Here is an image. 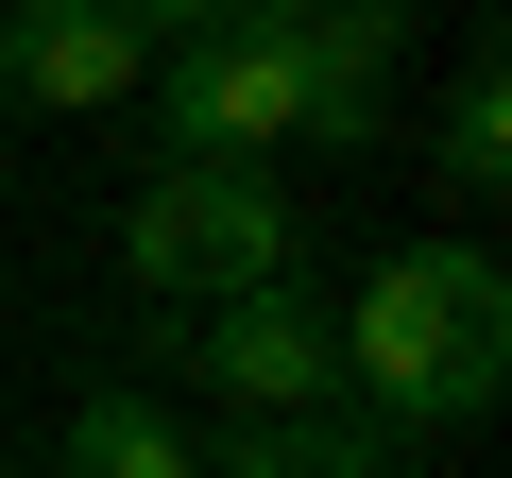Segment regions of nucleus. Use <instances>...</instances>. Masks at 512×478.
<instances>
[{
  "label": "nucleus",
  "mask_w": 512,
  "mask_h": 478,
  "mask_svg": "<svg viewBox=\"0 0 512 478\" xmlns=\"http://www.w3.org/2000/svg\"><path fill=\"white\" fill-rule=\"evenodd\" d=\"M325 342H342V410H359L376 444H393V427H461V410H495V376H512V274L478 257V239H393Z\"/></svg>",
  "instance_id": "1"
},
{
  "label": "nucleus",
  "mask_w": 512,
  "mask_h": 478,
  "mask_svg": "<svg viewBox=\"0 0 512 478\" xmlns=\"http://www.w3.org/2000/svg\"><path fill=\"white\" fill-rule=\"evenodd\" d=\"M154 120H171V171H256L274 137H308L291 0H188V18H154Z\"/></svg>",
  "instance_id": "2"
},
{
  "label": "nucleus",
  "mask_w": 512,
  "mask_h": 478,
  "mask_svg": "<svg viewBox=\"0 0 512 478\" xmlns=\"http://www.w3.org/2000/svg\"><path fill=\"white\" fill-rule=\"evenodd\" d=\"M120 257L171 308H239V291H291V205H274V171H154L120 205Z\"/></svg>",
  "instance_id": "3"
},
{
  "label": "nucleus",
  "mask_w": 512,
  "mask_h": 478,
  "mask_svg": "<svg viewBox=\"0 0 512 478\" xmlns=\"http://www.w3.org/2000/svg\"><path fill=\"white\" fill-rule=\"evenodd\" d=\"M188 376L239 393V427H291V410H342V342L308 291H239V308H188Z\"/></svg>",
  "instance_id": "4"
},
{
  "label": "nucleus",
  "mask_w": 512,
  "mask_h": 478,
  "mask_svg": "<svg viewBox=\"0 0 512 478\" xmlns=\"http://www.w3.org/2000/svg\"><path fill=\"white\" fill-rule=\"evenodd\" d=\"M137 69H154V0H18L0 18V103L86 120V103H137Z\"/></svg>",
  "instance_id": "5"
},
{
  "label": "nucleus",
  "mask_w": 512,
  "mask_h": 478,
  "mask_svg": "<svg viewBox=\"0 0 512 478\" xmlns=\"http://www.w3.org/2000/svg\"><path fill=\"white\" fill-rule=\"evenodd\" d=\"M291 69H308V137H376L393 18H376V0H291Z\"/></svg>",
  "instance_id": "6"
},
{
  "label": "nucleus",
  "mask_w": 512,
  "mask_h": 478,
  "mask_svg": "<svg viewBox=\"0 0 512 478\" xmlns=\"http://www.w3.org/2000/svg\"><path fill=\"white\" fill-rule=\"evenodd\" d=\"M376 461H393V444H376L359 410H291V427H222L188 478H376Z\"/></svg>",
  "instance_id": "7"
},
{
  "label": "nucleus",
  "mask_w": 512,
  "mask_h": 478,
  "mask_svg": "<svg viewBox=\"0 0 512 478\" xmlns=\"http://www.w3.org/2000/svg\"><path fill=\"white\" fill-rule=\"evenodd\" d=\"M188 461H205V444H188L154 393H86L69 444H52V478H188Z\"/></svg>",
  "instance_id": "8"
},
{
  "label": "nucleus",
  "mask_w": 512,
  "mask_h": 478,
  "mask_svg": "<svg viewBox=\"0 0 512 478\" xmlns=\"http://www.w3.org/2000/svg\"><path fill=\"white\" fill-rule=\"evenodd\" d=\"M427 154H444V188H495V171H512V86H495V69H461V103H444V137H427Z\"/></svg>",
  "instance_id": "9"
}]
</instances>
